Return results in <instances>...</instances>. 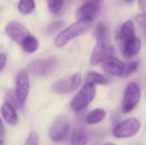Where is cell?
I'll return each instance as SVG.
<instances>
[{
  "mask_svg": "<svg viewBox=\"0 0 146 145\" xmlns=\"http://www.w3.org/2000/svg\"><path fill=\"white\" fill-rule=\"evenodd\" d=\"M94 35L97 43L90 58V64L92 66L103 62L106 58L113 56L115 51L114 47L110 44V31L104 23H99L96 26Z\"/></svg>",
  "mask_w": 146,
  "mask_h": 145,
  "instance_id": "1",
  "label": "cell"
},
{
  "mask_svg": "<svg viewBox=\"0 0 146 145\" xmlns=\"http://www.w3.org/2000/svg\"><path fill=\"white\" fill-rule=\"evenodd\" d=\"M92 24L93 21H77L71 24L56 35L55 38L56 47L62 48L65 46L71 40L86 32L92 27Z\"/></svg>",
  "mask_w": 146,
  "mask_h": 145,
  "instance_id": "2",
  "label": "cell"
},
{
  "mask_svg": "<svg viewBox=\"0 0 146 145\" xmlns=\"http://www.w3.org/2000/svg\"><path fill=\"white\" fill-rule=\"evenodd\" d=\"M96 86L91 83H86L81 90L77 93L70 103V107L74 111L79 112L85 109L95 98Z\"/></svg>",
  "mask_w": 146,
  "mask_h": 145,
  "instance_id": "3",
  "label": "cell"
},
{
  "mask_svg": "<svg viewBox=\"0 0 146 145\" xmlns=\"http://www.w3.org/2000/svg\"><path fill=\"white\" fill-rule=\"evenodd\" d=\"M141 99V89L136 82H130L124 91L122 101V112L124 114L131 113L138 105Z\"/></svg>",
  "mask_w": 146,
  "mask_h": 145,
  "instance_id": "4",
  "label": "cell"
},
{
  "mask_svg": "<svg viewBox=\"0 0 146 145\" xmlns=\"http://www.w3.org/2000/svg\"><path fill=\"white\" fill-rule=\"evenodd\" d=\"M58 64V60L56 57H49L46 59H39L31 62L27 70L33 75L45 77L53 73Z\"/></svg>",
  "mask_w": 146,
  "mask_h": 145,
  "instance_id": "5",
  "label": "cell"
},
{
  "mask_svg": "<svg viewBox=\"0 0 146 145\" xmlns=\"http://www.w3.org/2000/svg\"><path fill=\"white\" fill-rule=\"evenodd\" d=\"M141 127L140 121L136 118L127 119L117 124L113 129V136L115 138H129L135 136Z\"/></svg>",
  "mask_w": 146,
  "mask_h": 145,
  "instance_id": "6",
  "label": "cell"
},
{
  "mask_svg": "<svg viewBox=\"0 0 146 145\" xmlns=\"http://www.w3.org/2000/svg\"><path fill=\"white\" fill-rule=\"evenodd\" d=\"M70 125L69 121L65 115L56 117L52 125L50 126L48 134L51 141L55 143L63 141L69 133Z\"/></svg>",
  "mask_w": 146,
  "mask_h": 145,
  "instance_id": "7",
  "label": "cell"
},
{
  "mask_svg": "<svg viewBox=\"0 0 146 145\" xmlns=\"http://www.w3.org/2000/svg\"><path fill=\"white\" fill-rule=\"evenodd\" d=\"M103 0H92L80 6L75 11V17L78 21H93L97 17Z\"/></svg>",
  "mask_w": 146,
  "mask_h": 145,
  "instance_id": "8",
  "label": "cell"
},
{
  "mask_svg": "<svg viewBox=\"0 0 146 145\" xmlns=\"http://www.w3.org/2000/svg\"><path fill=\"white\" fill-rule=\"evenodd\" d=\"M29 77L25 70H21L18 73L15 81V97L17 102L23 106L27 101V95L29 92Z\"/></svg>",
  "mask_w": 146,
  "mask_h": 145,
  "instance_id": "9",
  "label": "cell"
},
{
  "mask_svg": "<svg viewBox=\"0 0 146 145\" xmlns=\"http://www.w3.org/2000/svg\"><path fill=\"white\" fill-rule=\"evenodd\" d=\"M6 34L15 43L21 44L27 37L32 35L27 28L17 21H9L5 26Z\"/></svg>",
  "mask_w": 146,
  "mask_h": 145,
  "instance_id": "10",
  "label": "cell"
},
{
  "mask_svg": "<svg viewBox=\"0 0 146 145\" xmlns=\"http://www.w3.org/2000/svg\"><path fill=\"white\" fill-rule=\"evenodd\" d=\"M103 68L110 75L121 77L125 73V64L118 58L111 56L103 62Z\"/></svg>",
  "mask_w": 146,
  "mask_h": 145,
  "instance_id": "11",
  "label": "cell"
},
{
  "mask_svg": "<svg viewBox=\"0 0 146 145\" xmlns=\"http://www.w3.org/2000/svg\"><path fill=\"white\" fill-rule=\"evenodd\" d=\"M141 45L142 43L140 38H138L137 36H134L130 39L127 40L126 42H124L121 45V48L125 57L132 58L139 54L141 49Z\"/></svg>",
  "mask_w": 146,
  "mask_h": 145,
  "instance_id": "12",
  "label": "cell"
},
{
  "mask_svg": "<svg viewBox=\"0 0 146 145\" xmlns=\"http://www.w3.org/2000/svg\"><path fill=\"white\" fill-rule=\"evenodd\" d=\"M135 36V27L133 21L132 20H127L123 23L120 31L116 35V39L120 44V46L126 42L127 40L130 39L131 38Z\"/></svg>",
  "mask_w": 146,
  "mask_h": 145,
  "instance_id": "13",
  "label": "cell"
},
{
  "mask_svg": "<svg viewBox=\"0 0 146 145\" xmlns=\"http://www.w3.org/2000/svg\"><path fill=\"white\" fill-rule=\"evenodd\" d=\"M86 80L87 83H91L94 85H106L111 84L114 81L112 76L109 74H102L95 71L88 72L86 77Z\"/></svg>",
  "mask_w": 146,
  "mask_h": 145,
  "instance_id": "14",
  "label": "cell"
},
{
  "mask_svg": "<svg viewBox=\"0 0 146 145\" xmlns=\"http://www.w3.org/2000/svg\"><path fill=\"white\" fill-rule=\"evenodd\" d=\"M1 114L4 120L10 125L15 126L18 123V115L17 113L10 103H5L1 107Z\"/></svg>",
  "mask_w": 146,
  "mask_h": 145,
  "instance_id": "15",
  "label": "cell"
},
{
  "mask_svg": "<svg viewBox=\"0 0 146 145\" xmlns=\"http://www.w3.org/2000/svg\"><path fill=\"white\" fill-rule=\"evenodd\" d=\"M106 117V111L104 109L98 108L90 111L85 117V122L87 125H96L102 122Z\"/></svg>",
  "mask_w": 146,
  "mask_h": 145,
  "instance_id": "16",
  "label": "cell"
},
{
  "mask_svg": "<svg viewBox=\"0 0 146 145\" xmlns=\"http://www.w3.org/2000/svg\"><path fill=\"white\" fill-rule=\"evenodd\" d=\"M87 135L84 129H75L71 136V145H86Z\"/></svg>",
  "mask_w": 146,
  "mask_h": 145,
  "instance_id": "17",
  "label": "cell"
},
{
  "mask_svg": "<svg viewBox=\"0 0 146 145\" xmlns=\"http://www.w3.org/2000/svg\"><path fill=\"white\" fill-rule=\"evenodd\" d=\"M20 45L21 46L24 51L27 53H33L38 49L39 44H38V39L35 37H33V35H30Z\"/></svg>",
  "mask_w": 146,
  "mask_h": 145,
  "instance_id": "18",
  "label": "cell"
},
{
  "mask_svg": "<svg viewBox=\"0 0 146 145\" xmlns=\"http://www.w3.org/2000/svg\"><path fill=\"white\" fill-rule=\"evenodd\" d=\"M35 0H20L18 3V10L24 15H30L35 9Z\"/></svg>",
  "mask_w": 146,
  "mask_h": 145,
  "instance_id": "19",
  "label": "cell"
},
{
  "mask_svg": "<svg viewBox=\"0 0 146 145\" xmlns=\"http://www.w3.org/2000/svg\"><path fill=\"white\" fill-rule=\"evenodd\" d=\"M51 90L56 93H67L70 91V82L64 79H58L52 85Z\"/></svg>",
  "mask_w": 146,
  "mask_h": 145,
  "instance_id": "20",
  "label": "cell"
},
{
  "mask_svg": "<svg viewBox=\"0 0 146 145\" xmlns=\"http://www.w3.org/2000/svg\"><path fill=\"white\" fill-rule=\"evenodd\" d=\"M47 2H48L49 9L53 15H58L61 14L63 7L64 0H47Z\"/></svg>",
  "mask_w": 146,
  "mask_h": 145,
  "instance_id": "21",
  "label": "cell"
},
{
  "mask_svg": "<svg viewBox=\"0 0 146 145\" xmlns=\"http://www.w3.org/2000/svg\"><path fill=\"white\" fill-rule=\"evenodd\" d=\"M70 91H74L79 88L82 82V78L80 73H74L70 79Z\"/></svg>",
  "mask_w": 146,
  "mask_h": 145,
  "instance_id": "22",
  "label": "cell"
},
{
  "mask_svg": "<svg viewBox=\"0 0 146 145\" xmlns=\"http://www.w3.org/2000/svg\"><path fill=\"white\" fill-rule=\"evenodd\" d=\"M63 26H64V21H55V22L50 24L46 27L45 32L48 34H53V33L56 32L57 31H59Z\"/></svg>",
  "mask_w": 146,
  "mask_h": 145,
  "instance_id": "23",
  "label": "cell"
},
{
  "mask_svg": "<svg viewBox=\"0 0 146 145\" xmlns=\"http://www.w3.org/2000/svg\"><path fill=\"white\" fill-rule=\"evenodd\" d=\"M135 21L139 26V27L142 29L143 32L146 35V11H144L143 13L138 15L135 17Z\"/></svg>",
  "mask_w": 146,
  "mask_h": 145,
  "instance_id": "24",
  "label": "cell"
},
{
  "mask_svg": "<svg viewBox=\"0 0 146 145\" xmlns=\"http://www.w3.org/2000/svg\"><path fill=\"white\" fill-rule=\"evenodd\" d=\"M139 68V62L138 61H134V62H129L127 66L125 65V73L124 75L128 76L130 74H132L133 73H134Z\"/></svg>",
  "mask_w": 146,
  "mask_h": 145,
  "instance_id": "25",
  "label": "cell"
},
{
  "mask_svg": "<svg viewBox=\"0 0 146 145\" xmlns=\"http://www.w3.org/2000/svg\"><path fill=\"white\" fill-rule=\"evenodd\" d=\"M25 145H38V136L37 132H32L29 134Z\"/></svg>",
  "mask_w": 146,
  "mask_h": 145,
  "instance_id": "26",
  "label": "cell"
},
{
  "mask_svg": "<svg viewBox=\"0 0 146 145\" xmlns=\"http://www.w3.org/2000/svg\"><path fill=\"white\" fill-rule=\"evenodd\" d=\"M6 64V55L4 53H0V71H2Z\"/></svg>",
  "mask_w": 146,
  "mask_h": 145,
  "instance_id": "27",
  "label": "cell"
},
{
  "mask_svg": "<svg viewBox=\"0 0 146 145\" xmlns=\"http://www.w3.org/2000/svg\"><path fill=\"white\" fill-rule=\"evenodd\" d=\"M138 3L140 10L146 11V0H138Z\"/></svg>",
  "mask_w": 146,
  "mask_h": 145,
  "instance_id": "28",
  "label": "cell"
},
{
  "mask_svg": "<svg viewBox=\"0 0 146 145\" xmlns=\"http://www.w3.org/2000/svg\"><path fill=\"white\" fill-rule=\"evenodd\" d=\"M5 133V129H4V126L2 122V120L0 118V137L1 136H3Z\"/></svg>",
  "mask_w": 146,
  "mask_h": 145,
  "instance_id": "29",
  "label": "cell"
},
{
  "mask_svg": "<svg viewBox=\"0 0 146 145\" xmlns=\"http://www.w3.org/2000/svg\"><path fill=\"white\" fill-rule=\"evenodd\" d=\"M127 3H132V2H133L134 0H125Z\"/></svg>",
  "mask_w": 146,
  "mask_h": 145,
  "instance_id": "30",
  "label": "cell"
},
{
  "mask_svg": "<svg viewBox=\"0 0 146 145\" xmlns=\"http://www.w3.org/2000/svg\"><path fill=\"white\" fill-rule=\"evenodd\" d=\"M0 145H3V140H1V139H0Z\"/></svg>",
  "mask_w": 146,
  "mask_h": 145,
  "instance_id": "31",
  "label": "cell"
},
{
  "mask_svg": "<svg viewBox=\"0 0 146 145\" xmlns=\"http://www.w3.org/2000/svg\"><path fill=\"white\" fill-rule=\"evenodd\" d=\"M104 145H115V144H111V143H109V144H105Z\"/></svg>",
  "mask_w": 146,
  "mask_h": 145,
  "instance_id": "32",
  "label": "cell"
},
{
  "mask_svg": "<svg viewBox=\"0 0 146 145\" xmlns=\"http://www.w3.org/2000/svg\"><path fill=\"white\" fill-rule=\"evenodd\" d=\"M85 3H87V2H90V1H92V0H83Z\"/></svg>",
  "mask_w": 146,
  "mask_h": 145,
  "instance_id": "33",
  "label": "cell"
}]
</instances>
